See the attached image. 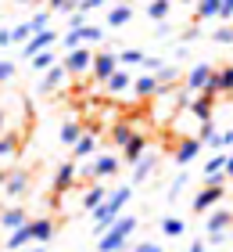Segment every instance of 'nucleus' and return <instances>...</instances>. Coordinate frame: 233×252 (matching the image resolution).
<instances>
[{
    "mask_svg": "<svg viewBox=\"0 0 233 252\" xmlns=\"http://www.w3.org/2000/svg\"><path fill=\"white\" fill-rule=\"evenodd\" d=\"M129 198H133V188H129V184H126V188H119V191H111V194H108V202L93 209V231H97V234H104V231H108V227H111L115 220H119L122 205L129 202Z\"/></svg>",
    "mask_w": 233,
    "mask_h": 252,
    "instance_id": "f257e3e1",
    "label": "nucleus"
},
{
    "mask_svg": "<svg viewBox=\"0 0 233 252\" xmlns=\"http://www.w3.org/2000/svg\"><path fill=\"white\" fill-rule=\"evenodd\" d=\"M136 216H119L108 231L101 234V242H97V252H122L126 249V242H129V234L136 231Z\"/></svg>",
    "mask_w": 233,
    "mask_h": 252,
    "instance_id": "f03ea898",
    "label": "nucleus"
},
{
    "mask_svg": "<svg viewBox=\"0 0 233 252\" xmlns=\"http://www.w3.org/2000/svg\"><path fill=\"white\" fill-rule=\"evenodd\" d=\"M208 184L194 194V213H208V209H215L219 202H223V194H226V184H223V173H215V177H205Z\"/></svg>",
    "mask_w": 233,
    "mask_h": 252,
    "instance_id": "7ed1b4c3",
    "label": "nucleus"
},
{
    "mask_svg": "<svg viewBox=\"0 0 233 252\" xmlns=\"http://www.w3.org/2000/svg\"><path fill=\"white\" fill-rule=\"evenodd\" d=\"M115 173H119V155H97L90 166H83V177H90V180H104Z\"/></svg>",
    "mask_w": 233,
    "mask_h": 252,
    "instance_id": "20e7f679",
    "label": "nucleus"
},
{
    "mask_svg": "<svg viewBox=\"0 0 233 252\" xmlns=\"http://www.w3.org/2000/svg\"><path fill=\"white\" fill-rule=\"evenodd\" d=\"M57 43V32L54 29H43V32H32V36L22 43V54H26V58H36V54H43V51H51Z\"/></svg>",
    "mask_w": 233,
    "mask_h": 252,
    "instance_id": "39448f33",
    "label": "nucleus"
},
{
    "mask_svg": "<svg viewBox=\"0 0 233 252\" xmlns=\"http://www.w3.org/2000/svg\"><path fill=\"white\" fill-rule=\"evenodd\" d=\"M93 79H97V83H108V79L119 72V58H115L111 51H101V54H93Z\"/></svg>",
    "mask_w": 233,
    "mask_h": 252,
    "instance_id": "423d86ee",
    "label": "nucleus"
},
{
    "mask_svg": "<svg viewBox=\"0 0 233 252\" xmlns=\"http://www.w3.org/2000/svg\"><path fill=\"white\" fill-rule=\"evenodd\" d=\"M212 76H215V68H212V65H208V62H197L190 72H186V90H190V94H201V90H208Z\"/></svg>",
    "mask_w": 233,
    "mask_h": 252,
    "instance_id": "0eeeda50",
    "label": "nucleus"
},
{
    "mask_svg": "<svg viewBox=\"0 0 233 252\" xmlns=\"http://www.w3.org/2000/svg\"><path fill=\"white\" fill-rule=\"evenodd\" d=\"M190 112H194V119H197V123H212V112H215V94H208V90L194 94Z\"/></svg>",
    "mask_w": 233,
    "mask_h": 252,
    "instance_id": "6e6552de",
    "label": "nucleus"
},
{
    "mask_svg": "<svg viewBox=\"0 0 233 252\" xmlns=\"http://www.w3.org/2000/svg\"><path fill=\"white\" fill-rule=\"evenodd\" d=\"M208 94H215V97H226V94H233V65L215 68L212 83H208Z\"/></svg>",
    "mask_w": 233,
    "mask_h": 252,
    "instance_id": "1a4fd4ad",
    "label": "nucleus"
},
{
    "mask_svg": "<svg viewBox=\"0 0 233 252\" xmlns=\"http://www.w3.org/2000/svg\"><path fill=\"white\" fill-rule=\"evenodd\" d=\"M61 65H65V72H86V68L93 65V54H90L86 47H79V51H68Z\"/></svg>",
    "mask_w": 233,
    "mask_h": 252,
    "instance_id": "9d476101",
    "label": "nucleus"
},
{
    "mask_svg": "<svg viewBox=\"0 0 233 252\" xmlns=\"http://www.w3.org/2000/svg\"><path fill=\"white\" fill-rule=\"evenodd\" d=\"M144 155H147V137H144V133H136L133 141L126 144V148H122V162L136 166V162H140V158H144Z\"/></svg>",
    "mask_w": 233,
    "mask_h": 252,
    "instance_id": "9b49d317",
    "label": "nucleus"
},
{
    "mask_svg": "<svg viewBox=\"0 0 233 252\" xmlns=\"http://www.w3.org/2000/svg\"><path fill=\"white\" fill-rule=\"evenodd\" d=\"M197 152H201V141H197V137H183V141L176 144V162L180 166H190L197 158Z\"/></svg>",
    "mask_w": 233,
    "mask_h": 252,
    "instance_id": "f8f14e48",
    "label": "nucleus"
},
{
    "mask_svg": "<svg viewBox=\"0 0 233 252\" xmlns=\"http://www.w3.org/2000/svg\"><path fill=\"white\" fill-rule=\"evenodd\" d=\"M76 184V166L72 162H61V166H57V173H54V194H65L68 188H72Z\"/></svg>",
    "mask_w": 233,
    "mask_h": 252,
    "instance_id": "ddd939ff",
    "label": "nucleus"
},
{
    "mask_svg": "<svg viewBox=\"0 0 233 252\" xmlns=\"http://www.w3.org/2000/svg\"><path fill=\"white\" fill-rule=\"evenodd\" d=\"M65 65L61 62H57V65H51V68H47V72H43V83H40V90H43V94H51V90H57V87H61L65 83Z\"/></svg>",
    "mask_w": 233,
    "mask_h": 252,
    "instance_id": "4468645a",
    "label": "nucleus"
},
{
    "mask_svg": "<svg viewBox=\"0 0 233 252\" xmlns=\"http://www.w3.org/2000/svg\"><path fill=\"white\" fill-rule=\"evenodd\" d=\"M29 223V213L26 209H4L0 213V227L11 234V231H18V227H26Z\"/></svg>",
    "mask_w": 233,
    "mask_h": 252,
    "instance_id": "2eb2a0df",
    "label": "nucleus"
},
{
    "mask_svg": "<svg viewBox=\"0 0 233 252\" xmlns=\"http://www.w3.org/2000/svg\"><path fill=\"white\" fill-rule=\"evenodd\" d=\"M133 90H136V97H155L158 90H161V83H158L155 72H144L140 79H133Z\"/></svg>",
    "mask_w": 233,
    "mask_h": 252,
    "instance_id": "dca6fc26",
    "label": "nucleus"
},
{
    "mask_svg": "<svg viewBox=\"0 0 233 252\" xmlns=\"http://www.w3.org/2000/svg\"><path fill=\"white\" fill-rule=\"evenodd\" d=\"M230 223H233V209H215V213H208V234H226Z\"/></svg>",
    "mask_w": 233,
    "mask_h": 252,
    "instance_id": "f3484780",
    "label": "nucleus"
},
{
    "mask_svg": "<svg viewBox=\"0 0 233 252\" xmlns=\"http://www.w3.org/2000/svg\"><path fill=\"white\" fill-rule=\"evenodd\" d=\"M29 231H32V242H51V238H54V220H51V216L29 220Z\"/></svg>",
    "mask_w": 233,
    "mask_h": 252,
    "instance_id": "a211bd4d",
    "label": "nucleus"
},
{
    "mask_svg": "<svg viewBox=\"0 0 233 252\" xmlns=\"http://www.w3.org/2000/svg\"><path fill=\"white\" fill-rule=\"evenodd\" d=\"M155 169H158V158H155V155H144V158L133 166V184H144V180L155 173Z\"/></svg>",
    "mask_w": 233,
    "mask_h": 252,
    "instance_id": "6ab92c4d",
    "label": "nucleus"
},
{
    "mask_svg": "<svg viewBox=\"0 0 233 252\" xmlns=\"http://www.w3.org/2000/svg\"><path fill=\"white\" fill-rule=\"evenodd\" d=\"M197 4V22H208V18H219V11H223V0H194Z\"/></svg>",
    "mask_w": 233,
    "mask_h": 252,
    "instance_id": "aec40b11",
    "label": "nucleus"
},
{
    "mask_svg": "<svg viewBox=\"0 0 233 252\" xmlns=\"http://www.w3.org/2000/svg\"><path fill=\"white\" fill-rule=\"evenodd\" d=\"M4 191L11 194V198L26 194V191H29V173H22V169H18V173H11V177H7V184H4Z\"/></svg>",
    "mask_w": 233,
    "mask_h": 252,
    "instance_id": "412c9836",
    "label": "nucleus"
},
{
    "mask_svg": "<svg viewBox=\"0 0 233 252\" xmlns=\"http://www.w3.org/2000/svg\"><path fill=\"white\" fill-rule=\"evenodd\" d=\"M86 133V126H79V123H65L61 130H57V137H61V144H68V148H76L79 144V137Z\"/></svg>",
    "mask_w": 233,
    "mask_h": 252,
    "instance_id": "4be33fe9",
    "label": "nucleus"
},
{
    "mask_svg": "<svg viewBox=\"0 0 233 252\" xmlns=\"http://www.w3.org/2000/svg\"><path fill=\"white\" fill-rule=\"evenodd\" d=\"M126 87H133V76L126 72V68H119V72H115L108 83H104V90H108V94H122Z\"/></svg>",
    "mask_w": 233,
    "mask_h": 252,
    "instance_id": "5701e85b",
    "label": "nucleus"
},
{
    "mask_svg": "<svg viewBox=\"0 0 233 252\" xmlns=\"http://www.w3.org/2000/svg\"><path fill=\"white\" fill-rule=\"evenodd\" d=\"M29 242H32V231H29V223H26V227H18V231H11V234H7V249H11V252L26 249Z\"/></svg>",
    "mask_w": 233,
    "mask_h": 252,
    "instance_id": "b1692460",
    "label": "nucleus"
},
{
    "mask_svg": "<svg viewBox=\"0 0 233 252\" xmlns=\"http://www.w3.org/2000/svg\"><path fill=\"white\" fill-rule=\"evenodd\" d=\"M133 137H136V130H133L129 123H115V126H111V141L119 144V148H126V144L133 141Z\"/></svg>",
    "mask_w": 233,
    "mask_h": 252,
    "instance_id": "393cba45",
    "label": "nucleus"
},
{
    "mask_svg": "<svg viewBox=\"0 0 233 252\" xmlns=\"http://www.w3.org/2000/svg\"><path fill=\"white\" fill-rule=\"evenodd\" d=\"M104 202H108V191H104L101 184H93L86 194H83V205H86V209L93 213V209H97V205H104Z\"/></svg>",
    "mask_w": 233,
    "mask_h": 252,
    "instance_id": "a878e982",
    "label": "nucleus"
},
{
    "mask_svg": "<svg viewBox=\"0 0 233 252\" xmlns=\"http://www.w3.org/2000/svg\"><path fill=\"white\" fill-rule=\"evenodd\" d=\"M129 18H133V7H129V4H115V7L108 11V26H126Z\"/></svg>",
    "mask_w": 233,
    "mask_h": 252,
    "instance_id": "bb28decb",
    "label": "nucleus"
},
{
    "mask_svg": "<svg viewBox=\"0 0 233 252\" xmlns=\"http://www.w3.org/2000/svg\"><path fill=\"white\" fill-rule=\"evenodd\" d=\"M169 4H172V0H151V4H147V18L151 22H165L169 18Z\"/></svg>",
    "mask_w": 233,
    "mask_h": 252,
    "instance_id": "cd10ccee",
    "label": "nucleus"
},
{
    "mask_svg": "<svg viewBox=\"0 0 233 252\" xmlns=\"http://www.w3.org/2000/svg\"><path fill=\"white\" fill-rule=\"evenodd\" d=\"M186 231V223L180 220V216H165V220H161V234L165 238H180Z\"/></svg>",
    "mask_w": 233,
    "mask_h": 252,
    "instance_id": "c85d7f7f",
    "label": "nucleus"
},
{
    "mask_svg": "<svg viewBox=\"0 0 233 252\" xmlns=\"http://www.w3.org/2000/svg\"><path fill=\"white\" fill-rule=\"evenodd\" d=\"M18 155V137L15 133H0V158H15Z\"/></svg>",
    "mask_w": 233,
    "mask_h": 252,
    "instance_id": "c756f323",
    "label": "nucleus"
},
{
    "mask_svg": "<svg viewBox=\"0 0 233 252\" xmlns=\"http://www.w3.org/2000/svg\"><path fill=\"white\" fill-rule=\"evenodd\" d=\"M93 148H97V133H83L72 152H76V158H83V155H90V152H93Z\"/></svg>",
    "mask_w": 233,
    "mask_h": 252,
    "instance_id": "7c9ffc66",
    "label": "nucleus"
},
{
    "mask_svg": "<svg viewBox=\"0 0 233 252\" xmlns=\"http://www.w3.org/2000/svg\"><path fill=\"white\" fill-rule=\"evenodd\" d=\"M215 173H226V155H212L205 162V177H215Z\"/></svg>",
    "mask_w": 233,
    "mask_h": 252,
    "instance_id": "2f4dec72",
    "label": "nucleus"
},
{
    "mask_svg": "<svg viewBox=\"0 0 233 252\" xmlns=\"http://www.w3.org/2000/svg\"><path fill=\"white\" fill-rule=\"evenodd\" d=\"M61 43H65V54H68V51H79V47H83V32H79V29H68Z\"/></svg>",
    "mask_w": 233,
    "mask_h": 252,
    "instance_id": "473e14b6",
    "label": "nucleus"
},
{
    "mask_svg": "<svg viewBox=\"0 0 233 252\" xmlns=\"http://www.w3.org/2000/svg\"><path fill=\"white\" fill-rule=\"evenodd\" d=\"M155 76H158V83H161V87H165V83H176V76H180V68H176V65H161V68H158V72H155Z\"/></svg>",
    "mask_w": 233,
    "mask_h": 252,
    "instance_id": "72a5a7b5",
    "label": "nucleus"
},
{
    "mask_svg": "<svg viewBox=\"0 0 233 252\" xmlns=\"http://www.w3.org/2000/svg\"><path fill=\"white\" fill-rule=\"evenodd\" d=\"M29 36H32V26H29V22H22V26L11 29V43H26Z\"/></svg>",
    "mask_w": 233,
    "mask_h": 252,
    "instance_id": "f704fd0d",
    "label": "nucleus"
},
{
    "mask_svg": "<svg viewBox=\"0 0 233 252\" xmlns=\"http://www.w3.org/2000/svg\"><path fill=\"white\" fill-rule=\"evenodd\" d=\"M186 184H190V177H186V173H180L176 180H172V188H169V202H176L180 194H183V188H186Z\"/></svg>",
    "mask_w": 233,
    "mask_h": 252,
    "instance_id": "c9c22d12",
    "label": "nucleus"
},
{
    "mask_svg": "<svg viewBox=\"0 0 233 252\" xmlns=\"http://www.w3.org/2000/svg\"><path fill=\"white\" fill-rule=\"evenodd\" d=\"M47 4H51V11H68V15H72V11H79V0H47Z\"/></svg>",
    "mask_w": 233,
    "mask_h": 252,
    "instance_id": "e433bc0d",
    "label": "nucleus"
},
{
    "mask_svg": "<svg viewBox=\"0 0 233 252\" xmlns=\"http://www.w3.org/2000/svg\"><path fill=\"white\" fill-rule=\"evenodd\" d=\"M51 65H57L54 51H43V54H36V58H32V68H51Z\"/></svg>",
    "mask_w": 233,
    "mask_h": 252,
    "instance_id": "4c0bfd02",
    "label": "nucleus"
},
{
    "mask_svg": "<svg viewBox=\"0 0 233 252\" xmlns=\"http://www.w3.org/2000/svg\"><path fill=\"white\" fill-rule=\"evenodd\" d=\"M29 26H32V32H43V29H51V11H40V15L32 18Z\"/></svg>",
    "mask_w": 233,
    "mask_h": 252,
    "instance_id": "58836bf2",
    "label": "nucleus"
},
{
    "mask_svg": "<svg viewBox=\"0 0 233 252\" xmlns=\"http://www.w3.org/2000/svg\"><path fill=\"white\" fill-rule=\"evenodd\" d=\"M79 32H83V40H93V43H101V40H104V29H101V26H83Z\"/></svg>",
    "mask_w": 233,
    "mask_h": 252,
    "instance_id": "ea45409f",
    "label": "nucleus"
},
{
    "mask_svg": "<svg viewBox=\"0 0 233 252\" xmlns=\"http://www.w3.org/2000/svg\"><path fill=\"white\" fill-rule=\"evenodd\" d=\"M212 40H215V43H233V26H219V29L212 32Z\"/></svg>",
    "mask_w": 233,
    "mask_h": 252,
    "instance_id": "a19ab883",
    "label": "nucleus"
},
{
    "mask_svg": "<svg viewBox=\"0 0 233 252\" xmlns=\"http://www.w3.org/2000/svg\"><path fill=\"white\" fill-rule=\"evenodd\" d=\"M144 58H147V54H140V51H122V65H144Z\"/></svg>",
    "mask_w": 233,
    "mask_h": 252,
    "instance_id": "79ce46f5",
    "label": "nucleus"
},
{
    "mask_svg": "<svg viewBox=\"0 0 233 252\" xmlns=\"http://www.w3.org/2000/svg\"><path fill=\"white\" fill-rule=\"evenodd\" d=\"M86 26V11H72L68 15V29H83Z\"/></svg>",
    "mask_w": 233,
    "mask_h": 252,
    "instance_id": "37998d69",
    "label": "nucleus"
},
{
    "mask_svg": "<svg viewBox=\"0 0 233 252\" xmlns=\"http://www.w3.org/2000/svg\"><path fill=\"white\" fill-rule=\"evenodd\" d=\"M223 26H233V0H223V11H219Z\"/></svg>",
    "mask_w": 233,
    "mask_h": 252,
    "instance_id": "c03bdc74",
    "label": "nucleus"
},
{
    "mask_svg": "<svg viewBox=\"0 0 233 252\" xmlns=\"http://www.w3.org/2000/svg\"><path fill=\"white\" fill-rule=\"evenodd\" d=\"M11 76H15V62H0V83H7Z\"/></svg>",
    "mask_w": 233,
    "mask_h": 252,
    "instance_id": "a18cd8bd",
    "label": "nucleus"
},
{
    "mask_svg": "<svg viewBox=\"0 0 233 252\" xmlns=\"http://www.w3.org/2000/svg\"><path fill=\"white\" fill-rule=\"evenodd\" d=\"M133 252H161V245H158V242H140Z\"/></svg>",
    "mask_w": 233,
    "mask_h": 252,
    "instance_id": "49530a36",
    "label": "nucleus"
},
{
    "mask_svg": "<svg viewBox=\"0 0 233 252\" xmlns=\"http://www.w3.org/2000/svg\"><path fill=\"white\" fill-rule=\"evenodd\" d=\"M161 65H165V62H161V58H144V68H147V72H158V68Z\"/></svg>",
    "mask_w": 233,
    "mask_h": 252,
    "instance_id": "de8ad7c7",
    "label": "nucleus"
},
{
    "mask_svg": "<svg viewBox=\"0 0 233 252\" xmlns=\"http://www.w3.org/2000/svg\"><path fill=\"white\" fill-rule=\"evenodd\" d=\"M104 0H79V11H93V7H101Z\"/></svg>",
    "mask_w": 233,
    "mask_h": 252,
    "instance_id": "09e8293b",
    "label": "nucleus"
},
{
    "mask_svg": "<svg viewBox=\"0 0 233 252\" xmlns=\"http://www.w3.org/2000/svg\"><path fill=\"white\" fill-rule=\"evenodd\" d=\"M197 36H201V29H197V26H190V29L183 32V40H197Z\"/></svg>",
    "mask_w": 233,
    "mask_h": 252,
    "instance_id": "8fccbe9b",
    "label": "nucleus"
},
{
    "mask_svg": "<svg viewBox=\"0 0 233 252\" xmlns=\"http://www.w3.org/2000/svg\"><path fill=\"white\" fill-rule=\"evenodd\" d=\"M190 252H205V242H190Z\"/></svg>",
    "mask_w": 233,
    "mask_h": 252,
    "instance_id": "3c124183",
    "label": "nucleus"
},
{
    "mask_svg": "<svg viewBox=\"0 0 233 252\" xmlns=\"http://www.w3.org/2000/svg\"><path fill=\"white\" fill-rule=\"evenodd\" d=\"M226 148H233V130H230V133H226Z\"/></svg>",
    "mask_w": 233,
    "mask_h": 252,
    "instance_id": "603ef678",
    "label": "nucleus"
},
{
    "mask_svg": "<svg viewBox=\"0 0 233 252\" xmlns=\"http://www.w3.org/2000/svg\"><path fill=\"white\" fill-rule=\"evenodd\" d=\"M4 123H7V116H4V112H0V133H4Z\"/></svg>",
    "mask_w": 233,
    "mask_h": 252,
    "instance_id": "864d4df0",
    "label": "nucleus"
},
{
    "mask_svg": "<svg viewBox=\"0 0 233 252\" xmlns=\"http://www.w3.org/2000/svg\"><path fill=\"white\" fill-rule=\"evenodd\" d=\"M7 184V173H4V169H0V188H4Z\"/></svg>",
    "mask_w": 233,
    "mask_h": 252,
    "instance_id": "5fc2aeb1",
    "label": "nucleus"
},
{
    "mask_svg": "<svg viewBox=\"0 0 233 252\" xmlns=\"http://www.w3.org/2000/svg\"><path fill=\"white\" fill-rule=\"evenodd\" d=\"M15 4H36V0H15Z\"/></svg>",
    "mask_w": 233,
    "mask_h": 252,
    "instance_id": "6e6d98bb",
    "label": "nucleus"
},
{
    "mask_svg": "<svg viewBox=\"0 0 233 252\" xmlns=\"http://www.w3.org/2000/svg\"><path fill=\"white\" fill-rule=\"evenodd\" d=\"M115 4H133V0H115Z\"/></svg>",
    "mask_w": 233,
    "mask_h": 252,
    "instance_id": "4d7b16f0",
    "label": "nucleus"
},
{
    "mask_svg": "<svg viewBox=\"0 0 233 252\" xmlns=\"http://www.w3.org/2000/svg\"><path fill=\"white\" fill-rule=\"evenodd\" d=\"M29 252H43V249H40V245H36V249H29Z\"/></svg>",
    "mask_w": 233,
    "mask_h": 252,
    "instance_id": "13d9d810",
    "label": "nucleus"
},
{
    "mask_svg": "<svg viewBox=\"0 0 233 252\" xmlns=\"http://www.w3.org/2000/svg\"><path fill=\"white\" fill-rule=\"evenodd\" d=\"M180 4H194V0H180Z\"/></svg>",
    "mask_w": 233,
    "mask_h": 252,
    "instance_id": "bf43d9fd",
    "label": "nucleus"
}]
</instances>
